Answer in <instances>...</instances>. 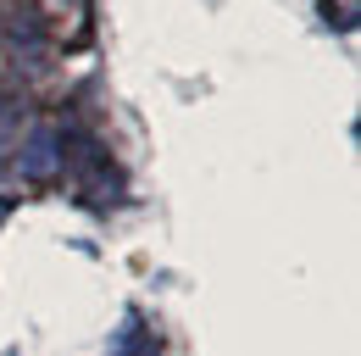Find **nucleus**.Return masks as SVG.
Here are the masks:
<instances>
[{
	"label": "nucleus",
	"instance_id": "obj_1",
	"mask_svg": "<svg viewBox=\"0 0 361 356\" xmlns=\"http://www.w3.org/2000/svg\"><path fill=\"white\" fill-rule=\"evenodd\" d=\"M17 173L34 178V184L61 173V129L56 123H28L23 145H17Z\"/></svg>",
	"mask_w": 361,
	"mask_h": 356
},
{
	"label": "nucleus",
	"instance_id": "obj_2",
	"mask_svg": "<svg viewBox=\"0 0 361 356\" xmlns=\"http://www.w3.org/2000/svg\"><path fill=\"white\" fill-rule=\"evenodd\" d=\"M317 6H322V17L334 28H356V17H361V0H317Z\"/></svg>",
	"mask_w": 361,
	"mask_h": 356
},
{
	"label": "nucleus",
	"instance_id": "obj_3",
	"mask_svg": "<svg viewBox=\"0 0 361 356\" xmlns=\"http://www.w3.org/2000/svg\"><path fill=\"white\" fill-rule=\"evenodd\" d=\"M6 145H17V106L0 95V150H6Z\"/></svg>",
	"mask_w": 361,
	"mask_h": 356
}]
</instances>
